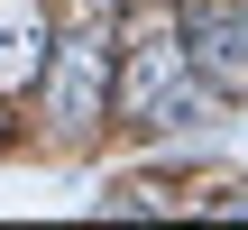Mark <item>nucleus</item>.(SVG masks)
<instances>
[{"instance_id": "nucleus-1", "label": "nucleus", "mask_w": 248, "mask_h": 230, "mask_svg": "<svg viewBox=\"0 0 248 230\" xmlns=\"http://www.w3.org/2000/svg\"><path fill=\"white\" fill-rule=\"evenodd\" d=\"M120 111L138 129H175V120H202V83H193V55L175 37H147L120 74Z\"/></svg>"}, {"instance_id": "nucleus-5", "label": "nucleus", "mask_w": 248, "mask_h": 230, "mask_svg": "<svg viewBox=\"0 0 248 230\" xmlns=\"http://www.w3.org/2000/svg\"><path fill=\"white\" fill-rule=\"evenodd\" d=\"M230 9H239V18H248V0H230Z\"/></svg>"}, {"instance_id": "nucleus-4", "label": "nucleus", "mask_w": 248, "mask_h": 230, "mask_svg": "<svg viewBox=\"0 0 248 230\" xmlns=\"http://www.w3.org/2000/svg\"><path fill=\"white\" fill-rule=\"evenodd\" d=\"M46 0H0V92H28L46 74Z\"/></svg>"}, {"instance_id": "nucleus-2", "label": "nucleus", "mask_w": 248, "mask_h": 230, "mask_svg": "<svg viewBox=\"0 0 248 230\" xmlns=\"http://www.w3.org/2000/svg\"><path fill=\"white\" fill-rule=\"evenodd\" d=\"M101 101H110V55H101V28H83V37L46 46V111H55L64 129H92V120H101Z\"/></svg>"}, {"instance_id": "nucleus-3", "label": "nucleus", "mask_w": 248, "mask_h": 230, "mask_svg": "<svg viewBox=\"0 0 248 230\" xmlns=\"http://www.w3.org/2000/svg\"><path fill=\"white\" fill-rule=\"evenodd\" d=\"M184 55L221 83V92H248V18L230 0H202L193 9V28H184Z\"/></svg>"}]
</instances>
